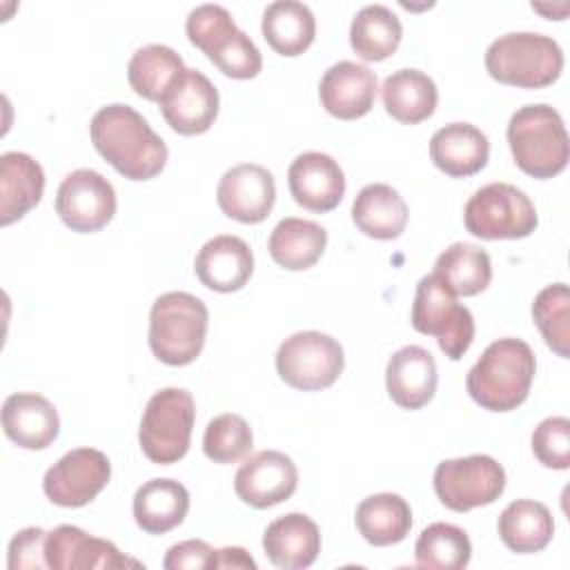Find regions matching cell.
<instances>
[{
  "label": "cell",
  "instance_id": "1",
  "mask_svg": "<svg viewBox=\"0 0 570 570\" xmlns=\"http://www.w3.org/2000/svg\"><path fill=\"white\" fill-rule=\"evenodd\" d=\"M89 136L96 151L129 180H151L169 156L147 118L122 102L100 107L89 122Z\"/></svg>",
  "mask_w": 570,
  "mask_h": 570
},
{
  "label": "cell",
  "instance_id": "2",
  "mask_svg": "<svg viewBox=\"0 0 570 570\" xmlns=\"http://www.w3.org/2000/svg\"><path fill=\"white\" fill-rule=\"evenodd\" d=\"M537 372L532 347L521 338L492 341L465 376V390L490 412L517 410L530 394Z\"/></svg>",
  "mask_w": 570,
  "mask_h": 570
},
{
  "label": "cell",
  "instance_id": "3",
  "mask_svg": "<svg viewBox=\"0 0 570 570\" xmlns=\"http://www.w3.org/2000/svg\"><path fill=\"white\" fill-rule=\"evenodd\" d=\"M508 145L514 165L532 178L561 174L570 158L568 131L561 114L550 105H525L508 122Z\"/></svg>",
  "mask_w": 570,
  "mask_h": 570
},
{
  "label": "cell",
  "instance_id": "4",
  "mask_svg": "<svg viewBox=\"0 0 570 570\" xmlns=\"http://www.w3.org/2000/svg\"><path fill=\"white\" fill-rule=\"evenodd\" d=\"M207 305L189 292L160 294L149 309V347L165 365H189L207 336Z\"/></svg>",
  "mask_w": 570,
  "mask_h": 570
},
{
  "label": "cell",
  "instance_id": "5",
  "mask_svg": "<svg viewBox=\"0 0 570 570\" xmlns=\"http://www.w3.org/2000/svg\"><path fill=\"white\" fill-rule=\"evenodd\" d=\"M485 69L497 82L521 89H541L561 76L563 51L550 36L512 31L490 42L485 49Z\"/></svg>",
  "mask_w": 570,
  "mask_h": 570
},
{
  "label": "cell",
  "instance_id": "6",
  "mask_svg": "<svg viewBox=\"0 0 570 570\" xmlns=\"http://www.w3.org/2000/svg\"><path fill=\"white\" fill-rule=\"evenodd\" d=\"M187 38L225 76L236 80L256 78L263 69V56L254 40L236 27L232 13L220 4H198L185 22Z\"/></svg>",
  "mask_w": 570,
  "mask_h": 570
},
{
  "label": "cell",
  "instance_id": "7",
  "mask_svg": "<svg viewBox=\"0 0 570 570\" xmlns=\"http://www.w3.org/2000/svg\"><path fill=\"white\" fill-rule=\"evenodd\" d=\"M196 421L194 396L183 387H165L156 392L142 412L138 443L142 454L158 465L180 461L191 441Z\"/></svg>",
  "mask_w": 570,
  "mask_h": 570
},
{
  "label": "cell",
  "instance_id": "8",
  "mask_svg": "<svg viewBox=\"0 0 570 570\" xmlns=\"http://www.w3.org/2000/svg\"><path fill=\"white\" fill-rule=\"evenodd\" d=\"M463 223L476 238L514 240L530 236L539 225V216L525 191L510 183H490L470 196Z\"/></svg>",
  "mask_w": 570,
  "mask_h": 570
},
{
  "label": "cell",
  "instance_id": "9",
  "mask_svg": "<svg viewBox=\"0 0 570 570\" xmlns=\"http://www.w3.org/2000/svg\"><path fill=\"white\" fill-rule=\"evenodd\" d=\"M410 321L416 332L434 336L441 352L452 361H459L474 341L472 312L461 305L434 274H428L416 283Z\"/></svg>",
  "mask_w": 570,
  "mask_h": 570
},
{
  "label": "cell",
  "instance_id": "10",
  "mask_svg": "<svg viewBox=\"0 0 570 570\" xmlns=\"http://www.w3.org/2000/svg\"><path fill=\"white\" fill-rule=\"evenodd\" d=\"M343 347L330 334L305 330L287 336L276 352V372L294 390L330 387L343 372Z\"/></svg>",
  "mask_w": 570,
  "mask_h": 570
},
{
  "label": "cell",
  "instance_id": "11",
  "mask_svg": "<svg viewBox=\"0 0 570 570\" xmlns=\"http://www.w3.org/2000/svg\"><path fill=\"white\" fill-rule=\"evenodd\" d=\"M432 483L445 508L468 512L479 505H490L503 494L505 470L490 454H470L441 461L434 470Z\"/></svg>",
  "mask_w": 570,
  "mask_h": 570
},
{
  "label": "cell",
  "instance_id": "12",
  "mask_svg": "<svg viewBox=\"0 0 570 570\" xmlns=\"http://www.w3.org/2000/svg\"><path fill=\"white\" fill-rule=\"evenodd\" d=\"M111 463L96 448H76L62 454L42 479L47 499L60 508H82L91 503L109 483Z\"/></svg>",
  "mask_w": 570,
  "mask_h": 570
},
{
  "label": "cell",
  "instance_id": "13",
  "mask_svg": "<svg viewBox=\"0 0 570 570\" xmlns=\"http://www.w3.org/2000/svg\"><path fill=\"white\" fill-rule=\"evenodd\" d=\"M116 189L96 169H76L67 174L56 194V214L78 234L102 229L116 214Z\"/></svg>",
  "mask_w": 570,
  "mask_h": 570
},
{
  "label": "cell",
  "instance_id": "14",
  "mask_svg": "<svg viewBox=\"0 0 570 570\" xmlns=\"http://www.w3.org/2000/svg\"><path fill=\"white\" fill-rule=\"evenodd\" d=\"M158 105L163 118L176 134L198 136L214 125L220 98L218 89L203 71L185 67Z\"/></svg>",
  "mask_w": 570,
  "mask_h": 570
},
{
  "label": "cell",
  "instance_id": "15",
  "mask_svg": "<svg viewBox=\"0 0 570 570\" xmlns=\"http://www.w3.org/2000/svg\"><path fill=\"white\" fill-rule=\"evenodd\" d=\"M216 203L227 218L245 225L263 223L276 203L272 171L256 163L234 165L218 180Z\"/></svg>",
  "mask_w": 570,
  "mask_h": 570
},
{
  "label": "cell",
  "instance_id": "16",
  "mask_svg": "<svg viewBox=\"0 0 570 570\" xmlns=\"http://www.w3.org/2000/svg\"><path fill=\"white\" fill-rule=\"evenodd\" d=\"M298 485L294 461L278 450H261L247 456L234 474L238 499L252 508L265 510L287 501Z\"/></svg>",
  "mask_w": 570,
  "mask_h": 570
},
{
  "label": "cell",
  "instance_id": "17",
  "mask_svg": "<svg viewBox=\"0 0 570 570\" xmlns=\"http://www.w3.org/2000/svg\"><path fill=\"white\" fill-rule=\"evenodd\" d=\"M45 559L53 570H91V568H138L140 563L125 557L111 541L98 539L78 525L62 523L47 532Z\"/></svg>",
  "mask_w": 570,
  "mask_h": 570
},
{
  "label": "cell",
  "instance_id": "18",
  "mask_svg": "<svg viewBox=\"0 0 570 570\" xmlns=\"http://www.w3.org/2000/svg\"><path fill=\"white\" fill-rule=\"evenodd\" d=\"M287 185L292 198L301 207L325 214L343 200L345 174L330 154L303 151L287 169Z\"/></svg>",
  "mask_w": 570,
  "mask_h": 570
},
{
  "label": "cell",
  "instance_id": "19",
  "mask_svg": "<svg viewBox=\"0 0 570 570\" xmlns=\"http://www.w3.org/2000/svg\"><path fill=\"white\" fill-rule=\"evenodd\" d=\"M376 73L352 60L334 62L318 82V98L327 114L338 120H356L374 107Z\"/></svg>",
  "mask_w": 570,
  "mask_h": 570
},
{
  "label": "cell",
  "instance_id": "20",
  "mask_svg": "<svg viewBox=\"0 0 570 570\" xmlns=\"http://www.w3.org/2000/svg\"><path fill=\"white\" fill-rule=\"evenodd\" d=\"M2 430L24 450L49 448L60 432L58 410L38 392H16L2 403Z\"/></svg>",
  "mask_w": 570,
  "mask_h": 570
},
{
  "label": "cell",
  "instance_id": "21",
  "mask_svg": "<svg viewBox=\"0 0 570 570\" xmlns=\"http://www.w3.org/2000/svg\"><path fill=\"white\" fill-rule=\"evenodd\" d=\"M194 272L198 281L214 292H238L252 278L254 254L243 238L220 234L198 249Z\"/></svg>",
  "mask_w": 570,
  "mask_h": 570
},
{
  "label": "cell",
  "instance_id": "22",
  "mask_svg": "<svg viewBox=\"0 0 570 570\" xmlns=\"http://www.w3.org/2000/svg\"><path fill=\"white\" fill-rule=\"evenodd\" d=\"M436 361L421 345L396 350L385 367V387L390 399L403 410H421L436 392Z\"/></svg>",
  "mask_w": 570,
  "mask_h": 570
},
{
  "label": "cell",
  "instance_id": "23",
  "mask_svg": "<svg viewBox=\"0 0 570 570\" xmlns=\"http://www.w3.org/2000/svg\"><path fill=\"white\" fill-rule=\"evenodd\" d=\"M263 550L281 570L309 568L321 552L318 525L303 512L283 514L265 528Z\"/></svg>",
  "mask_w": 570,
  "mask_h": 570
},
{
  "label": "cell",
  "instance_id": "24",
  "mask_svg": "<svg viewBox=\"0 0 570 570\" xmlns=\"http://www.w3.org/2000/svg\"><path fill=\"white\" fill-rule=\"evenodd\" d=\"M430 158L445 176L465 178L488 165L490 140L470 122H450L432 134Z\"/></svg>",
  "mask_w": 570,
  "mask_h": 570
},
{
  "label": "cell",
  "instance_id": "25",
  "mask_svg": "<svg viewBox=\"0 0 570 570\" xmlns=\"http://www.w3.org/2000/svg\"><path fill=\"white\" fill-rule=\"evenodd\" d=\"M45 191V171L24 151L0 156V225L7 227L33 209Z\"/></svg>",
  "mask_w": 570,
  "mask_h": 570
},
{
  "label": "cell",
  "instance_id": "26",
  "mask_svg": "<svg viewBox=\"0 0 570 570\" xmlns=\"http://www.w3.org/2000/svg\"><path fill=\"white\" fill-rule=\"evenodd\" d=\"M136 525L147 534H165L178 528L189 512V492L174 479H149L134 494Z\"/></svg>",
  "mask_w": 570,
  "mask_h": 570
},
{
  "label": "cell",
  "instance_id": "27",
  "mask_svg": "<svg viewBox=\"0 0 570 570\" xmlns=\"http://www.w3.org/2000/svg\"><path fill=\"white\" fill-rule=\"evenodd\" d=\"M352 220L370 238H399L407 225V205L403 196L385 183L365 185L352 203Z\"/></svg>",
  "mask_w": 570,
  "mask_h": 570
},
{
  "label": "cell",
  "instance_id": "28",
  "mask_svg": "<svg viewBox=\"0 0 570 570\" xmlns=\"http://www.w3.org/2000/svg\"><path fill=\"white\" fill-rule=\"evenodd\" d=\"M381 96L385 111L403 125L428 120L439 102L434 80L419 69L392 71L381 87Z\"/></svg>",
  "mask_w": 570,
  "mask_h": 570
},
{
  "label": "cell",
  "instance_id": "29",
  "mask_svg": "<svg viewBox=\"0 0 570 570\" xmlns=\"http://www.w3.org/2000/svg\"><path fill=\"white\" fill-rule=\"evenodd\" d=\"M263 38L281 56H301L316 36V18L305 2L274 0L263 11Z\"/></svg>",
  "mask_w": 570,
  "mask_h": 570
},
{
  "label": "cell",
  "instance_id": "30",
  "mask_svg": "<svg viewBox=\"0 0 570 570\" xmlns=\"http://www.w3.org/2000/svg\"><path fill=\"white\" fill-rule=\"evenodd\" d=\"M325 247L327 232L318 223L296 216L278 220L267 240V249L274 263L289 272L309 269L323 256Z\"/></svg>",
  "mask_w": 570,
  "mask_h": 570
},
{
  "label": "cell",
  "instance_id": "31",
  "mask_svg": "<svg viewBox=\"0 0 570 570\" xmlns=\"http://www.w3.org/2000/svg\"><path fill=\"white\" fill-rule=\"evenodd\" d=\"M499 537L517 554L541 552L554 534L550 510L532 499H517L503 508L497 523Z\"/></svg>",
  "mask_w": 570,
  "mask_h": 570
},
{
  "label": "cell",
  "instance_id": "32",
  "mask_svg": "<svg viewBox=\"0 0 570 570\" xmlns=\"http://www.w3.org/2000/svg\"><path fill=\"white\" fill-rule=\"evenodd\" d=\"M434 278L454 296H476L492 281L490 254L472 243H452L436 256Z\"/></svg>",
  "mask_w": 570,
  "mask_h": 570
},
{
  "label": "cell",
  "instance_id": "33",
  "mask_svg": "<svg viewBox=\"0 0 570 570\" xmlns=\"http://www.w3.org/2000/svg\"><path fill=\"white\" fill-rule=\"evenodd\" d=\"M356 530L372 546L401 543L412 528L410 503L392 492H379L363 499L354 514Z\"/></svg>",
  "mask_w": 570,
  "mask_h": 570
},
{
  "label": "cell",
  "instance_id": "34",
  "mask_svg": "<svg viewBox=\"0 0 570 570\" xmlns=\"http://www.w3.org/2000/svg\"><path fill=\"white\" fill-rule=\"evenodd\" d=\"M403 38L399 16L385 4H365L350 24V45L354 53L367 62L390 58Z\"/></svg>",
  "mask_w": 570,
  "mask_h": 570
},
{
  "label": "cell",
  "instance_id": "35",
  "mask_svg": "<svg viewBox=\"0 0 570 570\" xmlns=\"http://www.w3.org/2000/svg\"><path fill=\"white\" fill-rule=\"evenodd\" d=\"M183 71V58L171 47L158 42L136 49L127 62V80L131 89L151 102H160Z\"/></svg>",
  "mask_w": 570,
  "mask_h": 570
},
{
  "label": "cell",
  "instance_id": "36",
  "mask_svg": "<svg viewBox=\"0 0 570 570\" xmlns=\"http://www.w3.org/2000/svg\"><path fill=\"white\" fill-rule=\"evenodd\" d=\"M472 543L463 528L452 523H430L414 543V559L419 568L430 570H461L470 563Z\"/></svg>",
  "mask_w": 570,
  "mask_h": 570
},
{
  "label": "cell",
  "instance_id": "37",
  "mask_svg": "<svg viewBox=\"0 0 570 570\" xmlns=\"http://www.w3.org/2000/svg\"><path fill=\"white\" fill-rule=\"evenodd\" d=\"M532 318L546 345L561 358L570 356V292L566 283L543 287L532 303Z\"/></svg>",
  "mask_w": 570,
  "mask_h": 570
},
{
  "label": "cell",
  "instance_id": "38",
  "mask_svg": "<svg viewBox=\"0 0 570 570\" xmlns=\"http://www.w3.org/2000/svg\"><path fill=\"white\" fill-rule=\"evenodd\" d=\"M254 448L249 423L234 412L214 416L203 434V452L214 463H236Z\"/></svg>",
  "mask_w": 570,
  "mask_h": 570
},
{
  "label": "cell",
  "instance_id": "39",
  "mask_svg": "<svg viewBox=\"0 0 570 570\" xmlns=\"http://www.w3.org/2000/svg\"><path fill=\"white\" fill-rule=\"evenodd\" d=\"M532 452L537 461L552 470L570 465V419L548 416L532 432Z\"/></svg>",
  "mask_w": 570,
  "mask_h": 570
},
{
  "label": "cell",
  "instance_id": "40",
  "mask_svg": "<svg viewBox=\"0 0 570 570\" xmlns=\"http://www.w3.org/2000/svg\"><path fill=\"white\" fill-rule=\"evenodd\" d=\"M45 539L47 532L42 528H24L13 534L9 541L7 566L9 570H40L49 568L45 559Z\"/></svg>",
  "mask_w": 570,
  "mask_h": 570
},
{
  "label": "cell",
  "instance_id": "41",
  "mask_svg": "<svg viewBox=\"0 0 570 570\" xmlns=\"http://www.w3.org/2000/svg\"><path fill=\"white\" fill-rule=\"evenodd\" d=\"M214 548L203 539H187L171 546L163 559L165 570H209Z\"/></svg>",
  "mask_w": 570,
  "mask_h": 570
},
{
  "label": "cell",
  "instance_id": "42",
  "mask_svg": "<svg viewBox=\"0 0 570 570\" xmlns=\"http://www.w3.org/2000/svg\"><path fill=\"white\" fill-rule=\"evenodd\" d=\"M245 568V570H256V561L249 557V552L245 548L238 546H227V548H218L214 550V559H212V568Z\"/></svg>",
  "mask_w": 570,
  "mask_h": 570
}]
</instances>
